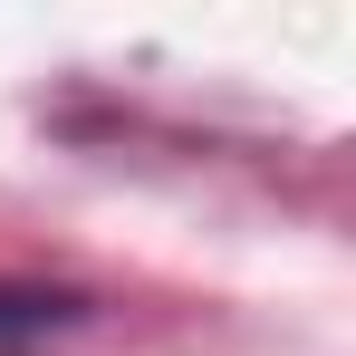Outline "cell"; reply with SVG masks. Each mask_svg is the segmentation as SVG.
<instances>
[{"mask_svg":"<svg viewBox=\"0 0 356 356\" xmlns=\"http://www.w3.org/2000/svg\"><path fill=\"white\" fill-rule=\"evenodd\" d=\"M77 318H87V298H77V289L0 280V347H19V337H49V327H77Z\"/></svg>","mask_w":356,"mask_h":356,"instance_id":"cell-1","label":"cell"}]
</instances>
